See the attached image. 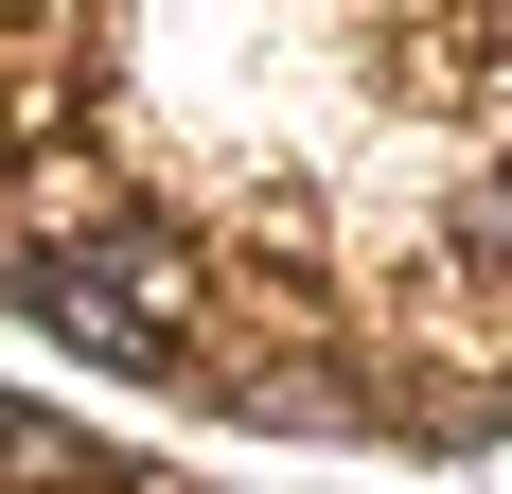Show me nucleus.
<instances>
[{"mask_svg": "<svg viewBox=\"0 0 512 494\" xmlns=\"http://www.w3.org/2000/svg\"><path fill=\"white\" fill-rule=\"evenodd\" d=\"M0 300H36L71 353L106 371H159V353L195 336V283H177V247L159 230H106V247H53V265H0Z\"/></svg>", "mask_w": 512, "mask_h": 494, "instance_id": "obj_1", "label": "nucleus"}]
</instances>
